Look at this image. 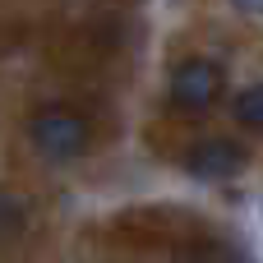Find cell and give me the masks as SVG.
I'll return each mask as SVG.
<instances>
[{
    "instance_id": "6",
    "label": "cell",
    "mask_w": 263,
    "mask_h": 263,
    "mask_svg": "<svg viewBox=\"0 0 263 263\" xmlns=\"http://www.w3.org/2000/svg\"><path fill=\"white\" fill-rule=\"evenodd\" d=\"M0 217H5V222H18V227H23V203H14V199H5V194H0ZM0 236H5V231H0Z\"/></svg>"
},
{
    "instance_id": "3",
    "label": "cell",
    "mask_w": 263,
    "mask_h": 263,
    "mask_svg": "<svg viewBox=\"0 0 263 263\" xmlns=\"http://www.w3.org/2000/svg\"><path fill=\"white\" fill-rule=\"evenodd\" d=\"M250 153L236 143V139H203L185 153V171L194 180H236L245 171Z\"/></svg>"
},
{
    "instance_id": "1",
    "label": "cell",
    "mask_w": 263,
    "mask_h": 263,
    "mask_svg": "<svg viewBox=\"0 0 263 263\" xmlns=\"http://www.w3.org/2000/svg\"><path fill=\"white\" fill-rule=\"evenodd\" d=\"M28 139H32V148H37L42 157L69 162V157H79V153L88 148L92 125H88L74 106H42V111L28 120Z\"/></svg>"
},
{
    "instance_id": "4",
    "label": "cell",
    "mask_w": 263,
    "mask_h": 263,
    "mask_svg": "<svg viewBox=\"0 0 263 263\" xmlns=\"http://www.w3.org/2000/svg\"><path fill=\"white\" fill-rule=\"evenodd\" d=\"M231 111H236V120H240V125H250V129H263V83L245 88V92L231 102Z\"/></svg>"
},
{
    "instance_id": "5",
    "label": "cell",
    "mask_w": 263,
    "mask_h": 263,
    "mask_svg": "<svg viewBox=\"0 0 263 263\" xmlns=\"http://www.w3.org/2000/svg\"><path fill=\"white\" fill-rule=\"evenodd\" d=\"M199 263H250V259L236 254V250H222V245H203L199 250Z\"/></svg>"
},
{
    "instance_id": "2",
    "label": "cell",
    "mask_w": 263,
    "mask_h": 263,
    "mask_svg": "<svg viewBox=\"0 0 263 263\" xmlns=\"http://www.w3.org/2000/svg\"><path fill=\"white\" fill-rule=\"evenodd\" d=\"M217 92H222V69L213 60L190 55V60L176 65V74H171V102L180 111H208L217 102Z\"/></svg>"
},
{
    "instance_id": "7",
    "label": "cell",
    "mask_w": 263,
    "mask_h": 263,
    "mask_svg": "<svg viewBox=\"0 0 263 263\" xmlns=\"http://www.w3.org/2000/svg\"><path fill=\"white\" fill-rule=\"evenodd\" d=\"M240 14H263V0H231Z\"/></svg>"
}]
</instances>
